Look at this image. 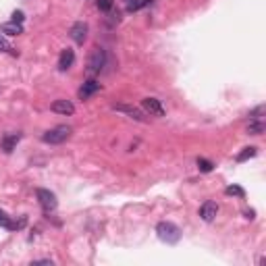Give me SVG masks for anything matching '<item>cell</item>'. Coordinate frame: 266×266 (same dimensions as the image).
<instances>
[{
	"instance_id": "cell-1",
	"label": "cell",
	"mask_w": 266,
	"mask_h": 266,
	"mask_svg": "<svg viewBox=\"0 0 266 266\" xmlns=\"http://www.w3.org/2000/svg\"><path fill=\"white\" fill-rule=\"evenodd\" d=\"M71 137V127L69 125H56L42 135L44 144H65Z\"/></svg>"
},
{
	"instance_id": "cell-2",
	"label": "cell",
	"mask_w": 266,
	"mask_h": 266,
	"mask_svg": "<svg viewBox=\"0 0 266 266\" xmlns=\"http://www.w3.org/2000/svg\"><path fill=\"white\" fill-rule=\"evenodd\" d=\"M156 233H158V237L163 241H167V244H177V241L181 239V229L177 225L169 223V221L158 223L156 225Z\"/></svg>"
},
{
	"instance_id": "cell-3",
	"label": "cell",
	"mask_w": 266,
	"mask_h": 266,
	"mask_svg": "<svg viewBox=\"0 0 266 266\" xmlns=\"http://www.w3.org/2000/svg\"><path fill=\"white\" fill-rule=\"evenodd\" d=\"M104 63H106V52H104V48H91V52H89V56H88V73L89 75H96V73H100L102 71V67H104Z\"/></svg>"
},
{
	"instance_id": "cell-4",
	"label": "cell",
	"mask_w": 266,
	"mask_h": 266,
	"mask_svg": "<svg viewBox=\"0 0 266 266\" xmlns=\"http://www.w3.org/2000/svg\"><path fill=\"white\" fill-rule=\"evenodd\" d=\"M36 195H38L40 206L44 208V212H52V210H56L59 202H56V195H54L52 191H48V189H38Z\"/></svg>"
},
{
	"instance_id": "cell-5",
	"label": "cell",
	"mask_w": 266,
	"mask_h": 266,
	"mask_svg": "<svg viewBox=\"0 0 266 266\" xmlns=\"http://www.w3.org/2000/svg\"><path fill=\"white\" fill-rule=\"evenodd\" d=\"M69 33H71V38L75 44H84L88 40V23L84 21H77L71 25V29H69Z\"/></svg>"
},
{
	"instance_id": "cell-6",
	"label": "cell",
	"mask_w": 266,
	"mask_h": 266,
	"mask_svg": "<svg viewBox=\"0 0 266 266\" xmlns=\"http://www.w3.org/2000/svg\"><path fill=\"white\" fill-rule=\"evenodd\" d=\"M142 108L146 112H150V114H154V117H165V106L156 98H144L142 100Z\"/></svg>"
},
{
	"instance_id": "cell-7",
	"label": "cell",
	"mask_w": 266,
	"mask_h": 266,
	"mask_svg": "<svg viewBox=\"0 0 266 266\" xmlns=\"http://www.w3.org/2000/svg\"><path fill=\"white\" fill-rule=\"evenodd\" d=\"M102 89V86L96 82V79H88V82L79 88V98L82 100H88V98H91L94 94H98V91Z\"/></svg>"
},
{
	"instance_id": "cell-8",
	"label": "cell",
	"mask_w": 266,
	"mask_h": 266,
	"mask_svg": "<svg viewBox=\"0 0 266 266\" xmlns=\"http://www.w3.org/2000/svg\"><path fill=\"white\" fill-rule=\"evenodd\" d=\"M112 108L119 110V112L129 114V117L135 119V121H146V114L142 112V108H137V106H129V104H114Z\"/></svg>"
},
{
	"instance_id": "cell-9",
	"label": "cell",
	"mask_w": 266,
	"mask_h": 266,
	"mask_svg": "<svg viewBox=\"0 0 266 266\" xmlns=\"http://www.w3.org/2000/svg\"><path fill=\"white\" fill-rule=\"evenodd\" d=\"M218 214V204L216 202H204L202 208H200V216H202V221L206 223H212L214 218Z\"/></svg>"
},
{
	"instance_id": "cell-10",
	"label": "cell",
	"mask_w": 266,
	"mask_h": 266,
	"mask_svg": "<svg viewBox=\"0 0 266 266\" xmlns=\"http://www.w3.org/2000/svg\"><path fill=\"white\" fill-rule=\"evenodd\" d=\"M19 140H21V133H6L2 140H0V148H2L6 154H10L15 150V146L19 144Z\"/></svg>"
},
{
	"instance_id": "cell-11",
	"label": "cell",
	"mask_w": 266,
	"mask_h": 266,
	"mask_svg": "<svg viewBox=\"0 0 266 266\" xmlns=\"http://www.w3.org/2000/svg\"><path fill=\"white\" fill-rule=\"evenodd\" d=\"M73 63H75V52L71 48H65L59 56V69L61 71H69L73 67Z\"/></svg>"
},
{
	"instance_id": "cell-12",
	"label": "cell",
	"mask_w": 266,
	"mask_h": 266,
	"mask_svg": "<svg viewBox=\"0 0 266 266\" xmlns=\"http://www.w3.org/2000/svg\"><path fill=\"white\" fill-rule=\"evenodd\" d=\"M50 110L52 112H59V114H73L75 112V106H73V102H69V100H54Z\"/></svg>"
},
{
	"instance_id": "cell-13",
	"label": "cell",
	"mask_w": 266,
	"mask_h": 266,
	"mask_svg": "<svg viewBox=\"0 0 266 266\" xmlns=\"http://www.w3.org/2000/svg\"><path fill=\"white\" fill-rule=\"evenodd\" d=\"M23 225H25V218H21L19 223H15L13 218H10L4 210H0V227L2 229H8V231H17V229H21Z\"/></svg>"
},
{
	"instance_id": "cell-14",
	"label": "cell",
	"mask_w": 266,
	"mask_h": 266,
	"mask_svg": "<svg viewBox=\"0 0 266 266\" xmlns=\"http://www.w3.org/2000/svg\"><path fill=\"white\" fill-rule=\"evenodd\" d=\"M0 31L6 33V36H19V33H23V25L17 21H10V23H2L0 25Z\"/></svg>"
},
{
	"instance_id": "cell-15",
	"label": "cell",
	"mask_w": 266,
	"mask_h": 266,
	"mask_svg": "<svg viewBox=\"0 0 266 266\" xmlns=\"http://www.w3.org/2000/svg\"><path fill=\"white\" fill-rule=\"evenodd\" d=\"M256 154H258V150L254 148V146H250V148H244V152H239V154H237V163H246V160L254 158Z\"/></svg>"
},
{
	"instance_id": "cell-16",
	"label": "cell",
	"mask_w": 266,
	"mask_h": 266,
	"mask_svg": "<svg viewBox=\"0 0 266 266\" xmlns=\"http://www.w3.org/2000/svg\"><path fill=\"white\" fill-rule=\"evenodd\" d=\"M264 131H266V125H264L262 121H252L250 127H248V133H250V135H260V133H264Z\"/></svg>"
},
{
	"instance_id": "cell-17",
	"label": "cell",
	"mask_w": 266,
	"mask_h": 266,
	"mask_svg": "<svg viewBox=\"0 0 266 266\" xmlns=\"http://www.w3.org/2000/svg\"><path fill=\"white\" fill-rule=\"evenodd\" d=\"M227 195H237V198H246V191L239 187V185H229V187L225 189Z\"/></svg>"
},
{
	"instance_id": "cell-18",
	"label": "cell",
	"mask_w": 266,
	"mask_h": 266,
	"mask_svg": "<svg viewBox=\"0 0 266 266\" xmlns=\"http://www.w3.org/2000/svg\"><path fill=\"white\" fill-rule=\"evenodd\" d=\"M198 169H200L202 173H210V171L214 169V165L210 163V160H206V158H198Z\"/></svg>"
},
{
	"instance_id": "cell-19",
	"label": "cell",
	"mask_w": 266,
	"mask_h": 266,
	"mask_svg": "<svg viewBox=\"0 0 266 266\" xmlns=\"http://www.w3.org/2000/svg\"><path fill=\"white\" fill-rule=\"evenodd\" d=\"M96 4H98V8H100V10H104V13H108V10L112 8V4H114V0H96Z\"/></svg>"
},
{
	"instance_id": "cell-20",
	"label": "cell",
	"mask_w": 266,
	"mask_h": 266,
	"mask_svg": "<svg viewBox=\"0 0 266 266\" xmlns=\"http://www.w3.org/2000/svg\"><path fill=\"white\" fill-rule=\"evenodd\" d=\"M123 2H125V6H127L129 13H133V10L140 8V0H123Z\"/></svg>"
},
{
	"instance_id": "cell-21",
	"label": "cell",
	"mask_w": 266,
	"mask_h": 266,
	"mask_svg": "<svg viewBox=\"0 0 266 266\" xmlns=\"http://www.w3.org/2000/svg\"><path fill=\"white\" fill-rule=\"evenodd\" d=\"M6 50H13V48H10V44L6 42V38L0 36V52H6Z\"/></svg>"
},
{
	"instance_id": "cell-22",
	"label": "cell",
	"mask_w": 266,
	"mask_h": 266,
	"mask_svg": "<svg viewBox=\"0 0 266 266\" xmlns=\"http://www.w3.org/2000/svg\"><path fill=\"white\" fill-rule=\"evenodd\" d=\"M23 19H25V15H23V10H15V13H13V21L23 23Z\"/></svg>"
}]
</instances>
